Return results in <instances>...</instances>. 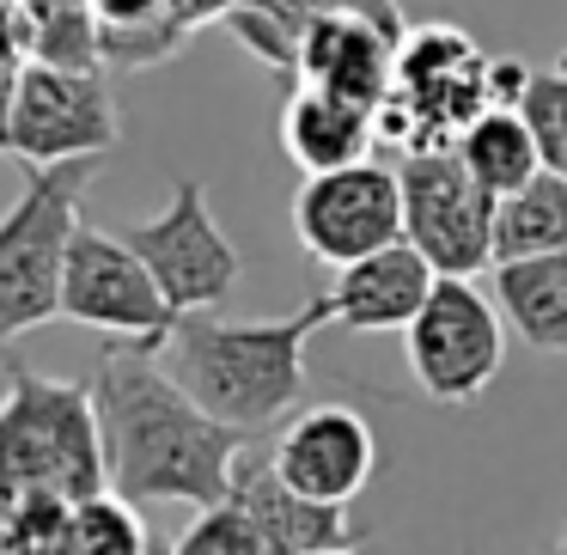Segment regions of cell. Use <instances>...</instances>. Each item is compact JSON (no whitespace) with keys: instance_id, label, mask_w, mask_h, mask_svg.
<instances>
[{"instance_id":"1","label":"cell","mask_w":567,"mask_h":555,"mask_svg":"<svg viewBox=\"0 0 567 555\" xmlns=\"http://www.w3.org/2000/svg\"><path fill=\"white\" fill-rule=\"evenodd\" d=\"M92 403L104 433V476L123 501H189L214 506L233 489V464L250 445L245 428L196 403L165 372L153 342H111L92 372Z\"/></svg>"},{"instance_id":"2","label":"cell","mask_w":567,"mask_h":555,"mask_svg":"<svg viewBox=\"0 0 567 555\" xmlns=\"http://www.w3.org/2000/svg\"><path fill=\"white\" fill-rule=\"evenodd\" d=\"M323 323H336L330 294H311L287 318H220L214 306L177 311L159 360L208 415L262 433L306 403V348Z\"/></svg>"},{"instance_id":"3","label":"cell","mask_w":567,"mask_h":555,"mask_svg":"<svg viewBox=\"0 0 567 555\" xmlns=\"http://www.w3.org/2000/svg\"><path fill=\"white\" fill-rule=\"evenodd\" d=\"M104 433L92 384L50 379L31 367H7L0 391V494H50L86 501L104 494Z\"/></svg>"},{"instance_id":"4","label":"cell","mask_w":567,"mask_h":555,"mask_svg":"<svg viewBox=\"0 0 567 555\" xmlns=\"http://www.w3.org/2000/svg\"><path fill=\"white\" fill-rule=\"evenodd\" d=\"M104 160L31 165L25 189L0 214V348L62 318V269L80 233V202Z\"/></svg>"},{"instance_id":"5","label":"cell","mask_w":567,"mask_h":555,"mask_svg":"<svg viewBox=\"0 0 567 555\" xmlns=\"http://www.w3.org/2000/svg\"><path fill=\"white\" fill-rule=\"evenodd\" d=\"M488 111V55L457 25H409L396 38V86L379 104V141L433 147L457 141L470 116Z\"/></svg>"},{"instance_id":"6","label":"cell","mask_w":567,"mask_h":555,"mask_svg":"<svg viewBox=\"0 0 567 555\" xmlns=\"http://www.w3.org/2000/svg\"><path fill=\"white\" fill-rule=\"evenodd\" d=\"M403 354L421 397L476 403L506 360V318L488 294H476V275H440L421 311L409 318Z\"/></svg>"},{"instance_id":"7","label":"cell","mask_w":567,"mask_h":555,"mask_svg":"<svg viewBox=\"0 0 567 555\" xmlns=\"http://www.w3.org/2000/svg\"><path fill=\"white\" fill-rule=\"evenodd\" d=\"M403 184V238L440 275L494 269V196L470 177L457 141L409 147L396 165Z\"/></svg>"},{"instance_id":"8","label":"cell","mask_w":567,"mask_h":555,"mask_svg":"<svg viewBox=\"0 0 567 555\" xmlns=\"http://www.w3.org/2000/svg\"><path fill=\"white\" fill-rule=\"evenodd\" d=\"M111 68H55L25 62L13 92V160L62 165V160H104L123 141L111 99Z\"/></svg>"},{"instance_id":"9","label":"cell","mask_w":567,"mask_h":555,"mask_svg":"<svg viewBox=\"0 0 567 555\" xmlns=\"http://www.w3.org/2000/svg\"><path fill=\"white\" fill-rule=\"evenodd\" d=\"M123 238L153 269V281H159V294L172 311L220 306L238 287V275H245V257H238V245L220 233V220H214V208H208V189H202L196 177H177L165 214L128 226Z\"/></svg>"},{"instance_id":"10","label":"cell","mask_w":567,"mask_h":555,"mask_svg":"<svg viewBox=\"0 0 567 555\" xmlns=\"http://www.w3.org/2000/svg\"><path fill=\"white\" fill-rule=\"evenodd\" d=\"M293 238L306 257L348 269V263L372 257V250L403 238V184L391 165L354 160L336 172H306L293 196Z\"/></svg>"},{"instance_id":"11","label":"cell","mask_w":567,"mask_h":555,"mask_svg":"<svg viewBox=\"0 0 567 555\" xmlns=\"http://www.w3.org/2000/svg\"><path fill=\"white\" fill-rule=\"evenodd\" d=\"M62 318L86 323L99 336L116 342H165L177 311L165 306L153 269L135 257L123 233H99V226H80L74 245H68V269H62Z\"/></svg>"},{"instance_id":"12","label":"cell","mask_w":567,"mask_h":555,"mask_svg":"<svg viewBox=\"0 0 567 555\" xmlns=\"http://www.w3.org/2000/svg\"><path fill=\"white\" fill-rule=\"evenodd\" d=\"M269 458L287 489L311 494V501H330V506H354L367 494L372 470H379V440H372V421L360 409L311 403L281 428Z\"/></svg>"},{"instance_id":"13","label":"cell","mask_w":567,"mask_h":555,"mask_svg":"<svg viewBox=\"0 0 567 555\" xmlns=\"http://www.w3.org/2000/svg\"><path fill=\"white\" fill-rule=\"evenodd\" d=\"M233 494L238 506L250 513L262 549L269 555H318V549H354V518L348 506H330V501H311V494L287 489L281 470H275L269 452L245 445L233 464Z\"/></svg>"},{"instance_id":"14","label":"cell","mask_w":567,"mask_h":555,"mask_svg":"<svg viewBox=\"0 0 567 555\" xmlns=\"http://www.w3.org/2000/svg\"><path fill=\"white\" fill-rule=\"evenodd\" d=\"M293 80L379 111L396 86V38L367 13H323L293 43ZM287 80V86H293Z\"/></svg>"},{"instance_id":"15","label":"cell","mask_w":567,"mask_h":555,"mask_svg":"<svg viewBox=\"0 0 567 555\" xmlns=\"http://www.w3.org/2000/svg\"><path fill=\"white\" fill-rule=\"evenodd\" d=\"M433 281H440V269H433L409 238H396V245L336 269V287H330L336 323H342V330H360V336L409 330V318H415L421 299L433 294Z\"/></svg>"},{"instance_id":"16","label":"cell","mask_w":567,"mask_h":555,"mask_svg":"<svg viewBox=\"0 0 567 555\" xmlns=\"http://www.w3.org/2000/svg\"><path fill=\"white\" fill-rule=\"evenodd\" d=\"M281 147L299 172H336V165L372 160V147H379V111L342 99V92L293 80L287 104H281Z\"/></svg>"},{"instance_id":"17","label":"cell","mask_w":567,"mask_h":555,"mask_svg":"<svg viewBox=\"0 0 567 555\" xmlns=\"http://www.w3.org/2000/svg\"><path fill=\"white\" fill-rule=\"evenodd\" d=\"M323 13H367V19H379L391 38L409 31L403 0H238L220 25L233 31L262 68H275L281 80H293V43H299V31L318 25Z\"/></svg>"},{"instance_id":"18","label":"cell","mask_w":567,"mask_h":555,"mask_svg":"<svg viewBox=\"0 0 567 555\" xmlns=\"http://www.w3.org/2000/svg\"><path fill=\"white\" fill-rule=\"evenodd\" d=\"M494 306L537 354H567V250L494 263Z\"/></svg>"},{"instance_id":"19","label":"cell","mask_w":567,"mask_h":555,"mask_svg":"<svg viewBox=\"0 0 567 555\" xmlns=\"http://www.w3.org/2000/svg\"><path fill=\"white\" fill-rule=\"evenodd\" d=\"M457 153H464L470 177H476V184L488 189L494 202L513 196L518 184H530V177L543 172L537 141H530L525 116L506 111V104H488L482 116H470V123L457 129Z\"/></svg>"},{"instance_id":"20","label":"cell","mask_w":567,"mask_h":555,"mask_svg":"<svg viewBox=\"0 0 567 555\" xmlns=\"http://www.w3.org/2000/svg\"><path fill=\"white\" fill-rule=\"evenodd\" d=\"M567 250V177L537 172L513 196L494 202V263Z\"/></svg>"},{"instance_id":"21","label":"cell","mask_w":567,"mask_h":555,"mask_svg":"<svg viewBox=\"0 0 567 555\" xmlns=\"http://www.w3.org/2000/svg\"><path fill=\"white\" fill-rule=\"evenodd\" d=\"M147 537L153 531L141 525V506L123 501L116 489H104L62 513L50 555H147Z\"/></svg>"},{"instance_id":"22","label":"cell","mask_w":567,"mask_h":555,"mask_svg":"<svg viewBox=\"0 0 567 555\" xmlns=\"http://www.w3.org/2000/svg\"><path fill=\"white\" fill-rule=\"evenodd\" d=\"M25 19H31V62L104 68L92 0H25Z\"/></svg>"},{"instance_id":"23","label":"cell","mask_w":567,"mask_h":555,"mask_svg":"<svg viewBox=\"0 0 567 555\" xmlns=\"http://www.w3.org/2000/svg\"><path fill=\"white\" fill-rule=\"evenodd\" d=\"M518 116H525L530 141H537L543 172L567 177V68H543V74H530L525 99H518Z\"/></svg>"},{"instance_id":"24","label":"cell","mask_w":567,"mask_h":555,"mask_svg":"<svg viewBox=\"0 0 567 555\" xmlns=\"http://www.w3.org/2000/svg\"><path fill=\"white\" fill-rule=\"evenodd\" d=\"M177 549L184 555H269L257 537V525H250V513L233 494L214 501V506H196V518H189V531L177 537Z\"/></svg>"},{"instance_id":"25","label":"cell","mask_w":567,"mask_h":555,"mask_svg":"<svg viewBox=\"0 0 567 555\" xmlns=\"http://www.w3.org/2000/svg\"><path fill=\"white\" fill-rule=\"evenodd\" d=\"M31 62V19H25V0L19 7H0V68L19 74Z\"/></svg>"},{"instance_id":"26","label":"cell","mask_w":567,"mask_h":555,"mask_svg":"<svg viewBox=\"0 0 567 555\" xmlns=\"http://www.w3.org/2000/svg\"><path fill=\"white\" fill-rule=\"evenodd\" d=\"M530 86V68L525 62H488V104H506V111H518V99H525Z\"/></svg>"},{"instance_id":"27","label":"cell","mask_w":567,"mask_h":555,"mask_svg":"<svg viewBox=\"0 0 567 555\" xmlns=\"http://www.w3.org/2000/svg\"><path fill=\"white\" fill-rule=\"evenodd\" d=\"M172 7H177V19H184L189 31H202V25H220L238 0H172Z\"/></svg>"},{"instance_id":"28","label":"cell","mask_w":567,"mask_h":555,"mask_svg":"<svg viewBox=\"0 0 567 555\" xmlns=\"http://www.w3.org/2000/svg\"><path fill=\"white\" fill-rule=\"evenodd\" d=\"M13 92H19V74L0 68V153L13 160Z\"/></svg>"},{"instance_id":"29","label":"cell","mask_w":567,"mask_h":555,"mask_svg":"<svg viewBox=\"0 0 567 555\" xmlns=\"http://www.w3.org/2000/svg\"><path fill=\"white\" fill-rule=\"evenodd\" d=\"M147 555H184L177 543H165V537H147Z\"/></svg>"},{"instance_id":"30","label":"cell","mask_w":567,"mask_h":555,"mask_svg":"<svg viewBox=\"0 0 567 555\" xmlns=\"http://www.w3.org/2000/svg\"><path fill=\"white\" fill-rule=\"evenodd\" d=\"M549 555H567V525H561V537H555V549Z\"/></svg>"},{"instance_id":"31","label":"cell","mask_w":567,"mask_h":555,"mask_svg":"<svg viewBox=\"0 0 567 555\" xmlns=\"http://www.w3.org/2000/svg\"><path fill=\"white\" fill-rule=\"evenodd\" d=\"M318 555H354V549H318Z\"/></svg>"},{"instance_id":"32","label":"cell","mask_w":567,"mask_h":555,"mask_svg":"<svg viewBox=\"0 0 567 555\" xmlns=\"http://www.w3.org/2000/svg\"><path fill=\"white\" fill-rule=\"evenodd\" d=\"M555 68H567V50H561V62H555Z\"/></svg>"},{"instance_id":"33","label":"cell","mask_w":567,"mask_h":555,"mask_svg":"<svg viewBox=\"0 0 567 555\" xmlns=\"http://www.w3.org/2000/svg\"><path fill=\"white\" fill-rule=\"evenodd\" d=\"M0 7H19V0H0Z\"/></svg>"},{"instance_id":"34","label":"cell","mask_w":567,"mask_h":555,"mask_svg":"<svg viewBox=\"0 0 567 555\" xmlns=\"http://www.w3.org/2000/svg\"><path fill=\"white\" fill-rule=\"evenodd\" d=\"M464 555H476V549H464Z\"/></svg>"}]
</instances>
